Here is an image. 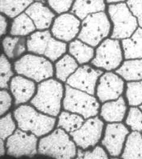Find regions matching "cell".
Returning a JSON list of instances; mask_svg holds the SVG:
<instances>
[{
	"instance_id": "1",
	"label": "cell",
	"mask_w": 142,
	"mask_h": 159,
	"mask_svg": "<svg viewBox=\"0 0 142 159\" xmlns=\"http://www.w3.org/2000/svg\"><path fill=\"white\" fill-rule=\"evenodd\" d=\"M63 87L54 79L43 81L37 86V91L30 103L39 111L56 117L61 110Z\"/></svg>"
},
{
	"instance_id": "2",
	"label": "cell",
	"mask_w": 142,
	"mask_h": 159,
	"mask_svg": "<svg viewBox=\"0 0 142 159\" xmlns=\"http://www.w3.org/2000/svg\"><path fill=\"white\" fill-rule=\"evenodd\" d=\"M14 116L20 129L29 131L36 136L41 137L51 131L56 119L38 113L33 107L22 105L14 111Z\"/></svg>"
},
{
	"instance_id": "3",
	"label": "cell",
	"mask_w": 142,
	"mask_h": 159,
	"mask_svg": "<svg viewBox=\"0 0 142 159\" xmlns=\"http://www.w3.org/2000/svg\"><path fill=\"white\" fill-rule=\"evenodd\" d=\"M38 152L56 159H72L76 155V147L66 133L63 129H57L41 139Z\"/></svg>"
},
{
	"instance_id": "4",
	"label": "cell",
	"mask_w": 142,
	"mask_h": 159,
	"mask_svg": "<svg viewBox=\"0 0 142 159\" xmlns=\"http://www.w3.org/2000/svg\"><path fill=\"white\" fill-rule=\"evenodd\" d=\"M63 106L65 110L80 114L84 119L96 116L100 107L95 97L69 85H65Z\"/></svg>"
},
{
	"instance_id": "5",
	"label": "cell",
	"mask_w": 142,
	"mask_h": 159,
	"mask_svg": "<svg viewBox=\"0 0 142 159\" xmlns=\"http://www.w3.org/2000/svg\"><path fill=\"white\" fill-rule=\"evenodd\" d=\"M28 51L45 56L53 62L66 51V44L55 39L50 31H37L30 35L27 40Z\"/></svg>"
},
{
	"instance_id": "6",
	"label": "cell",
	"mask_w": 142,
	"mask_h": 159,
	"mask_svg": "<svg viewBox=\"0 0 142 159\" xmlns=\"http://www.w3.org/2000/svg\"><path fill=\"white\" fill-rule=\"evenodd\" d=\"M110 29L111 24L105 12L92 14L84 19L78 39L90 46L95 47L108 35Z\"/></svg>"
},
{
	"instance_id": "7",
	"label": "cell",
	"mask_w": 142,
	"mask_h": 159,
	"mask_svg": "<svg viewBox=\"0 0 142 159\" xmlns=\"http://www.w3.org/2000/svg\"><path fill=\"white\" fill-rule=\"evenodd\" d=\"M17 74L39 83L53 76L54 70L51 63L44 57L26 54L14 63Z\"/></svg>"
},
{
	"instance_id": "8",
	"label": "cell",
	"mask_w": 142,
	"mask_h": 159,
	"mask_svg": "<svg viewBox=\"0 0 142 159\" xmlns=\"http://www.w3.org/2000/svg\"><path fill=\"white\" fill-rule=\"evenodd\" d=\"M108 12L114 24L112 39H126L135 33L137 27L136 18L126 4L123 2L110 5Z\"/></svg>"
},
{
	"instance_id": "9",
	"label": "cell",
	"mask_w": 142,
	"mask_h": 159,
	"mask_svg": "<svg viewBox=\"0 0 142 159\" xmlns=\"http://www.w3.org/2000/svg\"><path fill=\"white\" fill-rule=\"evenodd\" d=\"M122 61V51L118 40L107 39L103 41L96 51L91 64L98 68L112 70L117 68Z\"/></svg>"
},
{
	"instance_id": "10",
	"label": "cell",
	"mask_w": 142,
	"mask_h": 159,
	"mask_svg": "<svg viewBox=\"0 0 142 159\" xmlns=\"http://www.w3.org/2000/svg\"><path fill=\"white\" fill-rule=\"evenodd\" d=\"M37 139L34 134H29L17 129L7 139V154L14 157H32L37 153Z\"/></svg>"
},
{
	"instance_id": "11",
	"label": "cell",
	"mask_w": 142,
	"mask_h": 159,
	"mask_svg": "<svg viewBox=\"0 0 142 159\" xmlns=\"http://www.w3.org/2000/svg\"><path fill=\"white\" fill-rule=\"evenodd\" d=\"M104 123L98 117H94L85 121L80 129L70 135L78 146L86 149L94 146L101 137Z\"/></svg>"
},
{
	"instance_id": "12",
	"label": "cell",
	"mask_w": 142,
	"mask_h": 159,
	"mask_svg": "<svg viewBox=\"0 0 142 159\" xmlns=\"http://www.w3.org/2000/svg\"><path fill=\"white\" fill-rule=\"evenodd\" d=\"M102 73L101 70L86 65L78 68L67 79L66 83L74 89L94 95L97 80Z\"/></svg>"
},
{
	"instance_id": "13",
	"label": "cell",
	"mask_w": 142,
	"mask_h": 159,
	"mask_svg": "<svg viewBox=\"0 0 142 159\" xmlns=\"http://www.w3.org/2000/svg\"><path fill=\"white\" fill-rule=\"evenodd\" d=\"M125 83L119 77L113 73L103 74L97 87V96L101 102L116 100L124 90Z\"/></svg>"
},
{
	"instance_id": "14",
	"label": "cell",
	"mask_w": 142,
	"mask_h": 159,
	"mask_svg": "<svg viewBox=\"0 0 142 159\" xmlns=\"http://www.w3.org/2000/svg\"><path fill=\"white\" fill-rule=\"evenodd\" d=\"M80 20L72 14H64L57 17L52 25L51 33L58 40L70 41L80 31Z\"/></svg>"
},
{
	"instance_id": "15",
	"label": "cell",
	"mask_w": 142,
	"mask_h": 159,
	"mask_svg": "<svg viewBox=\"0 0 142 159\" xmlns=\"http://www.w3.org/2000/svg\"><path fill=\"white\" fill-rule=\"evenodd\" d=\"M128 133L129 130L123 124L114 123L107 125L102 144L111 156H119Z\"/></svg>"
},
{
	"instance_id": "16",
	"label": "cell",
	"mask_w": 142,
	"mask_h": 159,
	"mask_svg": "<svg viewBox=\"0 0 142 159\" xmlns=\"http://www.w3.org/2000/svg\"><path fill=\"white\" fill-rule=\"evenodd\" d=\"M25 13L31 18L36 29L43 30L48 29L55 14L40 2H35L26 10Z\"/></svg>"
},
{
	"instance_id": "17",
	"label": "cell",
	"mask_w": 142,
	"mask_h": 159,
	"mask_svg": "<svg viewBox=\"0 0 142 159\" xmlns=\"http://www.w3.org/2000/svg\"><path fill=\"white\" fill-rule=\"evenodd\" d=\"M10 90L15 98V104L27 102L32 97L36 90L33 81L21 76H16L12 79Z\"/></svg>"
},
{
	"instance_id": "18",
	"label": "cell",
	"mask_w": 142,
	"mask_h": 159,
	"mask_svg": "<svg viewBox=\"0 0 142 159\" xmlns=\"http://www.w3.org/2000/svg\"><path fill=\"white\" fill-rule=\"evenodd\" d=\"M125 112V100L123 97H120L116 101L103 104L100 115L107 122H119L123 120Z\"/></svg>"
},
{
	"instance_id": "19",
	"label": "cell",
	"mask_w": 142,
	"mask_h": 159,
	"mask_svg": "<svg viewBox=\"0 0 142 159\" xmlns=\"http://www.w3.org/2000/svg\"><path fill=\"white\" fill-rule=\"evenodd\" d=\"M105 8L103 1H76L71 12L81 20H84L91 14L104 11Z\"/></svg>"
},
{
	"instance_id": "20",
	"label": "cell",
	"mask_w": 142,
	"mask_h": 159,
	"mask_svg": "<svg viewBox=\"0 0 142 159\" xmlns=\"http://www.w3.org/2000/svg\"><path fill=\"white\" fill-rule=\"evenodd\" d=\"M125 59L142 57V29H138L130 38L122 41Z\"/></svg>"
},
{
	"instance_id": "21",
	"label": "cell",
	"mask_w": 142,
	"mask_h": 159,
	"mask_svg": "<svg viewBox=\"0 0 142 159\" xmlns=\"http://www.w3.org/2000/svg\"><path fill=\"white\" fill-rule=\"evenodd\" d=\"M27 41L24 37L7 36L2 40V48L6 56L10 59H15L26 51Z\"/></svg>"
},
{
	"instance_id": "22",
	"label": "cell",
	"mask_w": 142,
	"mask_h": 159,
	"mask_svg": "<svg viewBox=\"0 0 142 159\" xmlns=\"http://www.w3.org/2000/svg\"><path fill=\"white\" fill-rule=\"evenodd\" d=\"M115 73L127 81L142 79V60L125 61Z\"/></svg>"
},
{
	"instance_id": "23",
	"label": "cell",
	"mask_w": 142,
	"mask_h": 159,
	"mask_svg": "<svg viewBox=\"0 0 142 159\" xmlns=\"http://www.w3.org/2000/svg\"><path fill=\"white\" fill-rule=\"evenodd\" d=\"M121 157L142 159V136L139 132H133L129 136Z\"/></svg>"
},
{
	"instance_id": "24",
	"label": "cell",
	"mask_w": 142,
	"mask_h": 159,
	"mask_svg": "<svg viewBox=\"0 0 142 159\" xmlns=\"http://www.w3.org/2000/svg\"><path fill=\"white\" fill-rule=\"evenodd\" d=\"M36 29L31 18L26 13H22L13 20L10 34L13 36H25L33 32Z\"/></svg>"
},
{
	"instance_id": "25",
	"label": "cell",
	"mask_w": 142,
	"mask_h": 159,
	"mask_svg": "<svg viewBox=\"0 0 142 159\" xmlns=\"http://www.w3.org/2000/svg\"><path fill=\"white\" fill-rule=\"evenodd\" d=\"M69 52L80 64L89 62L94 54L92 48L79 40H75L70 43Z\"/></svg>"
},
{
	"instance_id": "26",
	"label": "cell",
	"mask_w": 142,
	"mask_h": 159,
	"mask_svg": "<svg viewBox=\"0 0 142 159\" xmlns=\"http://www.w3.org/2000/svg\"><path fill=\"white\" fill-rule=\"evenodd\" d=\"M78 66L74 58L66 54L55 64L56 77L57 79L65 81L75 73Z\"/></svg>"
},
{
	"instance_id": "27",
	"label": "cell",
	"mask_w": 142,
	"mask_h": 159,
	"mask_svg": "<svg viewBox=\"0 0 142 159\" xmlns=\"http://www.w3.org/2000/svg\"><path fill=\"white\" fill-rule=\"evenodd\" d=\"M33 3V1H0V11L11 18H16Z\"/></svg>"
},
{
	"instance_id": "28",
	"label": "cell",
	"mask_w": 142,
	"mask_h": 159,
	"mask_svg": "<svg viewBox=\"0 0 142 159\" xmlns=\"http://www.w3.org/2000/svg\"><path fill=\"white\" fill-rule=\"evenodd\" d=\"M83 123L84 119L80 116L62 111L59 117L57 127L70 133L80 129Z\"/></svg>"
},
{
	"instance_id": "29",
	"label": "cell",
	"mask_w": 142,
	"mask_h": 159,
	"mask_svg": "<svg viewBox=\"0 0 142 159\" xmlns=\"http://www.w3.org/2000/svg\"><path fill=\"white\" fill-rule=\"evenodd\" d=\"M126 97L130 106H136L142 104V81L127 83Z\"/></svg>"
},
{
	"instance_id": "30",
	"label": "cell",
	"mask_w": 142,
	"mask_h": 159,
	"mask_svg": "<svg viewBox=\"0 0 142 159\" xmlns=\"http://www.w3.org/2000/svg\"><path fill=\"white\" fill-rule=\"evenodd\" d=\"M12 65L4 54H2L0 61V87L8 89V83L13 75Z\"/></svg>"
},
{
	"instance_id": "31",
	"label": "cell",
	"mask_w": 142,
	"mask_h": 159,
	"mask_svg": "<svg viewBox=\"0 0 142 159\" xmlns=\"http://www.w3.org/2000/svg\"><path fill=\"white\" fill-rule=\"evenodd\" d=\"M127 125L130 126L134 131L142 130V111L136 107H131L129 110L125 120Z\"/></svg>"
},
{
	"instance_id": "32",
	"label": "cell",
	"mask_w": 142,
	"mask_h": 159,
	"mask_svg": "<svg viewBox=\"0 0 142 159\" xmlns=\"http://www.w3.org/2000/svg\"><path fill=\"white\" fill-rule=\"evenodd\" d=\"M16 129V125L14 122L11 113L2 117L0 120V136L1 139L6 140L12 136Z\"/></svg>"
},
{
	"instance_id": "33",
	"label": "cell",
	"mask_w": 142,
	"mask_h": 159,
	"mask_svg": "<svg viewBox=\"0 0 142 159\" xmlns=\"http://www.w3.org/2000/svg\"><path fill=\"white\" fill-rule=\"evenodd\" d=\"M78 159H107V154L102 148L97 146L92 151L83 152L81 150H78Z\"/></svg>"
},
{
	"instance_id": "34",
	"label": "cell",
	"mask_w": 142,
	"mask_h": 159,
	"mask_svg": "<svg viewBox=\"0 0 142 159\" xmlns=\"http://www.w3.org/2000/svg\"><path fill=\"white\" fill-rule=\"evenodd\" d=\"M49 6L57 14L68 11L72 5L73 1H48Z\"/></svg>"
},
{
	"instance_id": "35",
	"label": "cell",
	"mask_w": 142,
	"mask_h": 159,
	"mask_svg": "<svg viewBox=\"0 0 142 159\" xmlns=\"http://www.w3.org/2000/svg\"><path fill=\"white\" fill-rule=\"evenodd\" d=\"M127 5L133 16L137 18L138 23L142 27V1H128Z\"/></svg>"
},
{
	"instance_id": "36",
	"label": "cell",
	"mask_w": 142,
	"mask_h": 159,
	"mask_svg": "<svg viewBox=\"0 0 142 159\" xmlns=\"http://www.w3.org/2000/svg\"><path fill=\"white\" fill-rule=\"evenodd\" d=\"M0 116H2L4 114L6 113L12 106V97L8 91L5 90H2L0 93Z\"/></svg>"
},
{
	"instance_id": "37",
	"label": "cell",
	"mask_w": 142,
	"mask_h": 159,
	"mask_svg": "<svg viewBox=\"0 0 142 159\" xmlns=\"http://www.w3.org/2000/svg\"><path fill=\"white\" fill-rule=\"evenodd\" d=\"M8 23L6 20V17L3 16L2 14L0 16V34L1 36H2L3 35L6 34L7 29Z\"/></svg>"
},
{
	"instance_id": "38",
	"label": "cell",
	"mask_w": 142,
	"mask_h": 159,
	"mask_svg": "<svg viewBox=\"0 0 142 159\" xmlns=\"http://www.w3.org/2000/svg\"><path fill=\"white\" fill-rule=\"evenodd\" d=\"M5 147H4V140L1 139L0 140V156H2L5 154Z\"/></svg>"
},
{
	"instance_id": "39",
	"label": "cell",
	"mask_w": 142,
	"mask_h": 159,
	"mask_svg": "<svg viewBox=\"0 0 142 159\" xmlns=\"http://www.w3.org/2000/svg\"><path fill=\"white\" fill-rule=\"evenodd\" d=\"M140 108H141V110H142V105L140 106Z\"/></svg>"
}]
</instances>
